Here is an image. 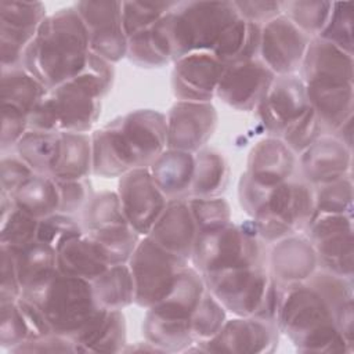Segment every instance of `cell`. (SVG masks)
Returning a JSON list of instances; mask_svg holds the SVG:
<instances>
[{
    "label": "cell",
    "mask_w": 354,
    "mask_h": 354,
    "mask_svg": "<svg viewBox=\"0 0 354 354\" xmlns=\"http://www.w3.org/2000/svg\"><path fill=\"white\" fill-rule=\"evenodd\" d=\"M115 79L113 64L90 53L84 71L48 90L29 116V129L54 133H88L101 113V100Z\"/></svg>",
    "instance_id": "1"
},
{
    "label": "cell",
    "mask_w": 354,
    "mask_h": 354,
    "mask_svg": "<svg viewBox=\"0 0 354 354\" xmlns=\"http://www.w3.org/2000/svg\"><path fill=\"white\" fill-rule=\"evenodd\" d=\"M90 53L88 33L79 12L73 6L65 7L41 22L22 66L51 90L80 75Z\"/></svg>",
    "instance_id": "2"
},
{
    "label": "cell",
    "mask_w": 354,
    "mask_h": 354,
    "mask_svg": "<svg viewBox=\"0 0 354 354\" xmlns=\"http://www.w3.org/2000/svg\"><path fill=\"white\" fill-rule=\"evenodd\" d=\"M238 17L232 1H178L149 28V36L158 53L174 62L191 53L212 51Z\"/></svg>",
    "instance_id": "3"
},
{
    "label": "cell",
    "mask_w": 354,
    "mask_h": 354,
    "mask_svg": "<svg viewBox=\"0 0 354 354\" xmlns=\"http://www.w3.org/2000/svg\"><path fill=\"white\" fill-rule=\"evenodd\" d=\"M278 286V285H277ZM277 326L299 353L350 354L351 350L339 332L335 314L325 297L308 282L281 288Z\"/></svg>",
    "instance_id": "4"
},
{
    "label": "cell",
    "mask_w": 354,
    "mask_h": 354,
    "mask_svg": "<svg viewBox=\"0 0 354 354\" xmlns=\"http://www.w3.org/2000/svg\"><path fill=\"white\" fill-rule=\"evenodd\" d=\"M202 277L206 289L227 313L275 322L279 290L267 266L217 271Z\"/></svg>",
    "instance_id": "5"
},
{
    "label": "cell",
    "mask_w": 354,
    "mask_h": 354,
    "mask_svg": "<svg viewBox=\"0 0 354 354\" xmlns=\"http://www.w3.org/2000/svg\"><path fill=\"white\" fill-rule=\"evenodd\" d=\"M267 248L252 220L245 224L232 221L212 230L199 232L194 245L191 264L202 274L217 271L267 266Z\"/></svg>",
    "instance_id": "6"
},
{
    "label": "cell",
    "mask_w": 354,
    "mask_h": 354,
    "mask_svg": "<svg viewBox=\"0 0 354 354\" xmlns=\"http://www.w3.org/2000/svg\"><path fill=\"white\" fill-rule=\"evenodd\" d=\"M44 314L54 333L73 336L100 308L90 281L57 272L47 283L22 293Z\"/></svg>",
    "instance_id": "7"
},
{
    "label": "cell",
    "mask_w": 354,
    "mask_h": 354,
    "mask_svg": "<svg viewBox=\"0 0 354 354\" xmlns=\"http://www.w3.org/2000/svg\"><path fill=\"white\" fill-rule=\"evenodd\" d=\"M314 217V187L290 178L270 189L264 209L250 220L259 238L274 243L292 234L304 232Z\"/></svg>",
    "instance_id": "8"
},
{
    "label": "cell",
    "mask_w": 354,
    "mask_h": 354,
    "mask_svg": "<svg viewBox=\"0 0 354 354\" xmlns=\"http://www.w3.org/2000/svg\"><path fill=\"white\" fill-rule=\"evenodd\" d=\"M127 264L136 288L134 304L147 310L169 295L178 272L189 261L162 249L151 238L142 236Z\"/></svg>",
    "instance_id": "9"
},
{
    "label": "cell",
    "mask_w": 354,
    "mask_h": 354,
    "mask_svg": "<svg viewBox=\"0 0 354 354\" xmlns=\"http://www.w3.org/2000/svg\"><path fill=\"white\" fill-rule=\"evenodd\" d=\"M311 242L318 268L353 278L354 275V228L353 216H317L304 231Z\"/></svg>",
    "instance_id": "10"
},
{
    "label": "cell",
    "mask_w": 354,
    "mask_h": 354,
    "mask_svg": "<svg viewBox=\"0 0 354 354\" xmlns=\"http://www.w3.org/2000/svg\"><path fill=\"white\" fill-rule=\"evenodd\" d=\"M278 339L279 329L275 322L254 317H234L227 318L216 336L206 342H195L185 353H272L278 346Z\"/></svg>",
    "instance_id": "11"
},
{
    "label": "cell",
    "mask_w": 354,
    "mask_h": 354,
    "mask_svg": "<svg viewBox=\"0 0 354 354\" xmlns=\"http://www.w3.org/2000/svg\"><path fill=\"white\" fill-rule=\"evenodd\" d=\"M79 12L90 41L91 53L116 64L127 55V36L122 22V1H79Z\"/></svg>",
    "instance_id": "12"
},
{
    "label": "cell",
    "mask_w": 354,
    "mask_h": 354,
    "mask_svg": "<svg viewBox=\"0 0 354 354\" xmlns=\"http://www.w3.org/2000/svg\"><path fill=\"white\" fill-rule=\"evenodd\" d=\"M127 224L147 236L163 213L167 198L158 188L148 169H136L119 178L116 189Z\"/></svg>",
    "instance_id": "13"
},
{
    "label": "cell",
    "mask_w": 354,
    "mask_h": 354,
    "mask_svg": "<svg viewBox=\"0 0 354 354\" xmlns=\"http://www.w3.org/2000/svg\"><path fill=\"white\" fill-rule=\"evenodd\" d=\"M311 37L285 15L261 26L259 58L275 76L297 75Z\"/></svg>",
    "instance_id": "14"
},
{
    "label": "cell",
    "mask_w": 354,
    "mask_h": 354,
    "mask_svg": "<svg viewBox=\"0 0 354 354\" xmlns=\"http://www.w3.org/2000/svg\"><path fill=\"white\" fill-rule=\"evenodd\" d=\"M167 148L196 153L217 129L218 113L212 102L176 101L166 115Z\"/></svg>",
    "instance_id": "15"
},
{
    "label": "cell",
    "mask_w": 354,
    "mask_h": 354,
    "mask_svg": "<svg viewBox=\"0 0 354 354\" xmlns=\"http://www.w3.org/2000/svg\"><path fill=\"white\" fill-rule=\"evenodd\" d=\"M274 77L260 58L228 64L221 73L216 97L236 111H256Z\"/></svg>",
    "instance_id": "16"
},
{
    "label": "cell",
    "mask_w": 354,
    "mask_h": 354,
    "mask_svg": "<svg viewBox=\"0 0 354 354\" xmlns=\"http://www.w3.org/2000/svg\"><path fill=\"white\" fill-rule=\"evenodd\" d=\"M171 91L177 101L212 102L224 64L210 51H196L173 62Z\"/></svg>",
    "instance_id": "17"
},
{
    "label": "cell",
    "mask_w": 354,
    "mask_h": 354,
    "mask_svg": "<svg viewBox=\"0 0 354 354\" xmlns=\"http://www.w3.org/2000/svg\"><path fill=\"white\" fill-rule=\"evenodd\" d=\"M137 169L149 165L167 148L166 115L155 109H136L115 119Z\"/></svg>",
    "instance_id": "18"
},
{
    "label": "cell",
    "mask_w": 354,
    "mask_h": 354,
    "mask_svg": "<svg viewBox=\"0 0 354 354\" xmlns=\"http://www.w3.org/2000/svg\"><path fill=\"white\" fill-rule=\"evenodd\" d=\"M307 108L308 101L303 80L299 75H285L274 77L256 111L267 133L279 138L283 129Z\"/></svg>",
    "instance_id": "19"
},
{
    "label": "cell",
    "mask_w": 354,
    "mask_h": 354,
    "mask_svg": "<svg viewBox=\"0 0 354 354\" xmlns=\"http://www.w3.org/2000/svg\"><path fill=\"white\" fill-rule=\"evenodd\" d=\"M297 75L304 86L354 84V59L335 44L313 37Z\"/></svg>",
    "instance_id": "20"
},
{
    "label": "cell",
    "mask_w": 354,
    "mask_h": 354,
    "mask_svg": "<svg viewBox=\"0 0 354 354\" xmlns=\"http://www.w3.org/2000/svg\"><path fill=\"white\" fill-rule=\"evenodd\" d=\"M267 267L275 283L285 288L306 282L318 270V261L311 242L299 232L272 243Z\"/></svg>",
    "instance_id": "21"
},
{
    "label": "cell",
    "mask_w": 354,
    "mask_h": 354,
    "mask_svg": "<svg viewBox=\"0 0 354 354\" xmlns=\"http://www.w3.org/2000/svg\"><path fill=\"white\" fill-rule=\"evenodd\" d=\"M353 149L332 134H322L301 155L299 167L303 181L318 187L351 174Z\"/></svg>",
    "instance_id": "22"
},
{
    "label": "cell",
    "mask_w": 354,
    "mask_h": 354,
    "mask_svg": "<svg viewBox=\"0 0 354 354\" xmlns=\"http://www.w3.org/2000/svg\"><path fill=\"white\" fill-rule=\"evenodd\" d=\"M147 236L162 249L191 261L198 228L187 199L167 201L163 213Z\"/></svg>",
    "instance_id": "23"
},
{
    "label": "cell",
    "mask_w": 354,
    "mask_h": 354,
    "mask_svg": "<svg viewBox=\"0 0 354 354\" xmlns=\"http://www.w3.org/2000/svg\"><path fill=\"white\" fill-rule=\"evenodd\" d=\"M297 155L278 137L257 141L248 155L246 174L257 184L272 188L292 178Z\"/></svg>",
    "instance_id": "24"
},
{
    "label": "cell",
    "mask_w": 354,
    "mask_h": 354,
    "mask_svg": "<svg viewBox=\"0 0 354 354\" xmlns=\"http://www.w3.org/2000/svg\"><path fill=\"white\" fill-rule=\"evenodd\" d=\"M71 339L76 353H123L127 344L124 314L100 307Z\"/></svg>",
    "instance_id": "25"
},
{
    "label": "cell",
    "mask_w": 354,
    "mask_h": 354,
    "mask_svg": "<svg viewBox=\"0 0 354 354\" xmlns=\"http://www.w3.org/2000/svg\"><path fill=\"white\" fill-rule=\"evenodd\" d=\"M91 166L93 174L104 178L122 177L136 170L133 155L115 122H109L104 127L91 134Z\"/></svg>",
    "instance_id": "26"
},
{
    "label": "cell",
    "mask_w": 354,
    "mask_h": 354,
    "mask_svg": "<svg viewBox=\"0 0 354 354\" xmlns=\"http://www.w3.org/2000/svg\"><path fill=\"white\" fill-rule=\"evenodd\" d=\"M195 169V153L166 148L148 167L167 201L187 199Z\"/></svg>",
    "instance_id": "27"
},
{
    "label": "cell",
    "mask_w": 354,
    "mask_h": 354,
    "mask_svg": "<svg viewBox=\"0 0 354 354\" xmlns=\"http://www.w3.org/2000/svg\"><path fill=\"white\" fill-rule=\"evenodd\" d=\"M205 292L206 283L202 274L192 264H188L178 272L169 295L147 310L162 318L188 321Z\"/></svg>",
    "instance_id": "28"
},
{
    "label": "cell",
    "mask_w": 354,
    "mask_h": 354,
    "mask_svg": "<svg viewBox=\"0 0 354 354\" xmlns=\"http://www.w3.org/2000/svg\"><path fill=\"white\" fill-rule=\"evenodd\" d=\"M306 94L324 134H333L346 120L353 118L354 84L306 86Z\"/></svg>",
    "instance_id": "29"
},
{
    "label": "cell",
    "mask_w": 354,
    "mask_h": 354,
    "mask_svg": "<svg viewBox=\"0 0 354 354\" xmlns=\"http://www.w3.org/2000/svg\"><path fill=\"white\" fill-rule=\"evenodd\" d=\"M108 267L97 243L86 231L57 249V270L64 275L91 282Z\"/></svg>",
    "instance_id": "30"
},
{
    "label": "cell",
    "mask_w": 354,
    "mask_h": 354,
    "mask_svg": "<svg viewBox=\"0 0 354 354\" xmlns=\"http://www.w3.org/2000/svg\"><path fill=\"white\" fill-rule=\"evenodd\" d=\"M10 250L14 256L22 293L39 289L58 272L57 250L47 243L35 241L21 249Z\"/></svg>",
    "instance_id": "31"
},
{
    "label": "cell",
    "mask_w": 354,
    "mask_h": 354,
    "mask_svg": "<svg viewBox=\"0 0 354 354\" xmlns=\"http://www.w3.org/2000/svg\"><path fill=\"white\" fill-rule=\"evenodd\" d=\"M93 174L91 136L59 133V144L50 176L54 180H79Z\"/></svg>",
    "instance_id": "32"
},
{
    "label": "cell",
    "mask_w": 354,
    "mask_h": 354,
    "mask_svg": "<svg viewBox=\"0 0 354 354\" xmlns=\"http://www.w3.org/2000/svg\"><path fill=\"white\" fill-rule=\"evenodd\" d=\"M261 26L238 17L210 51L224 65L259 58Z\"/></svg>",
    "instance_id": "33"
},
{
    "label": "cell",
    "mask_w": 354,
    "mask_h": 354,
    "mask_svg": "<svg viewBox=\"0 0 354 354\" xmlns=\"http://www.w3.org/2000/svg\"><path fill=\"white\" fill-rule=\"evenodd\" d=\"M230 181V165L225 156L209 148L195 153L194 178L187 198L221 196Z\"/></svg>",
    "instance_id": "34"
},
{
    "label": "cell",
    "mask_w": 354,
    "mask_h": 354,
    "mask_svg": "<svg viewBox=\"0 0 354 354\" xmlns=\"http://www.w3.org/2000/svg\"><path fill=\"white\" fill-rule=\"evenodd\" d=\"M0 88L1 105H10L28 116L48 93L47 87L24 66L1 71Z\"/></svg>",
    "instance_id": "35"
},
{
    "label": "cell",
    "mask_w": 354,
    "mask_h": 354,
    "mask_svg": "<svg viewBox=\"0 0 354 354\" xmlns=\"http://www.w3.org/2000/svg\"><path fill=\"white\" fill-rule=\"evenodd\" d=\"M94 299L98 307L120 310L134 304L136 288L129 264L109 266L100 277L91 281Z\"/></svg>",
    "instance_id": "36"
},
{
    "label": "cell",
    "mask_w": 354,
    "mask_h": 354,
    "mask_svg": "<svg viewBox=\"0 0 354 354\" xmlns=\"http://www.w3.org/2000/svg\"><path fill=\"white\" fill-rule=\"evenodd\" d=\"M15 207L33 218H44L59 209L57 183L51 176L32 174L12 195Z\"/></svg>",
    "instance_id": "37"
},
{
    "label": "cell",
    "mask_w": 354,
    "mask_h": 354,
    "mask_svg": "<svg viewBox=\"0 0 354 354\" xmlns=\"http://www.w3.org/2000/svg\"><path fill=\"white\" fill-rule=\"evenodd\" d=\"M142 333L144 339L160 348L162 353H185V350L195 343L189 326V319H167L155 315L148 310L142 324Z\"/></svg>",
    "instance_id": "38"
},
{
    "label": "cell",
    "mask_w": 354,
    "mask_h": 354,
    "mask_svg": "<svg viewBox=\"0 0 354 354\" xmlns=\"http://www.w3.org/2000/svg\"><path fill=\"white\" fill-rule=\"evenodd\" d=\"M59 133L29 129L14 148L17 153L36 174L50 176L57 156Z\"/></svg>",
    "instance_id": "39"
},
{
    "label": "cell",
    "mask_w": 354,
    "mask_h": 354,
    "mask_svg": "<svg viewBox=\"0 0 354 354\" xmlns=\"http://www.w3.org/2000/svg\"><path fill=\"white\" fill-rule=\"evenodd\" d=\"M86 232L94 239L108 266L127 264L142 238L129 224Z\"/></svg>",
    "instance_id": "40"
},
{
    "label": "cell",
    "mask_w": 354,
    "mask_h": 354,
    "mask_svg": "<svg viewBox=\"0 0 354 354\" xmlns=\"http://www.w3.org/2000/svg\"><path fill=\"white\" fill-rule=\"evenodd\" d=\"M333 1L299 0L282 1V15L292 21L307 36L317 37L328 24Z\"/></svg>",
    "instance_id": "41"
},
{
    "label": "cell",
    "mask_w": 354,
    "mask_h": 354,
    "mask_svg": "<svg viewBox=\"0 0 354 354\" xmlns=\"http://www.w3.org/2000/svg\"><path fill=\"white\" fill-rule=\"evenodd\" d=\"M120 224H127V221L116 191H102L93 195L83 209L84 231H95Z\"/></svg>",
    "instance_id": "42"
},
{
    "label": "cell",
    "mask_w": 354,
    "mask_h": 354,
    "mask_svg": "<svg viewBox=\"0 0 354 354\" xmlns=\"http://www.w3.org/2000/svg\"><path fill=\"white\" fill-rule=\"evenodd\" d=\"M315 217L325 214L353 216V178L351 174L339 180L314 187Z\"/></svg>",
    "instance_id": "43"
},
{
    "label": "cell",
    "mask_w": 354,
    "mask_h": 354,
    "mask_svg": "<svg viewBox=\"0 0 354 354\" xmlns=\"http://www.w3.org/2000/svg\"><path fill=\"white\" fill-rule=\"evenodd\" d=\"M46 18V6L40 1H0V26L36 33Z\"/></svg>",
    "instance_id": "44"
},
{
    "label": "cell",
    "mask_w": 354,
    "mask_h": 354,
    "mask_svg": "<svg viewBox=\"0 0 354 354\" xmlns=\"http://www.w3.org/2000/svg\"><path fill=\"white\" fill-rule=\"evenodd\" d=\"M178 1H122V22L127 37L149 29Z\"/></svg>",
    "instance_id": "45"
},
{
    "label": "cell",
    "mask_w": 354,
    "mask_h": 354,
    "mask_svg": "<svg viewBox=\"0 0 354 354\" xmlns=\"http://www.w3.org/2000/svg\"><path fill=\"white\" fill-rule=\"evenodd\" d=\"M227 314L221 303L206 289L199 306L189 318L195 342H206L216 336L227 321Z\"/></svg>",
    "instance_id": "46"
},
{
    "label": "cell",
    "mask_w": 354,
    "mask_h": 354,
    "mask_svg": "<svg viewBox=\"0 0 354 354\" xmlns=\"http://www.w3.org/2000/svg\"><path fill=\"white\" fill-rule=\"evenodd\" d=\"M198 234L212 231L231 223V206L224 196L187 198Z\"/></svg>",
    "instance_id": "47"
},
{
    "label": "cell",
    "mask_w": 354,
    "mask_h": 354,
    "mask_svg": "<svg viewBox=\"0 0 354 354\" xmlns=\"http://www.w3.org/2000/svg\"><path fill=\"white\" fill-rule=\"evenodd\" d=\"M353 11L354 4L351 1H333L328 24L317 37L332 43L353 55Z\"/></svg>",
    "instance_id": "48"
},
{
    "label": "cell",
    "mask_w": 354,
    "mask_h": 354,
    "mask_svg": "<svg viewBox=\"0 0 354 354\" xmlns=\"http://www.w3.org/2000/svg\"><path fill=\"white\" fill-rule=\"evenodd\" d=\"M39 220L14 209L8 216L0 218V246L21 249L37 241Z\"/></svg>",
    "instance_id": "49"
},
{
    "label": "cell",
    "mask_w": 354,
    "mask_h": 354,
    "mask_svg": "<svg viewBox=\"0 0 354 354\" xmlns=\"http://www.w3.org/2000/svg\"><path fill=\"white\" fill-rule=\"evenodd\" d=\"M324 134L321 123L308 105V108L293 122H290L279 138L292 149L295 155H301L311 144H314Z\"/></svg>",
    "instance_id": "50"
},
{
    "label": "cell",
    "mask_w": 354,
    "mask_h": 354,
    "mask_svg": "<svg viewBox=\"0 0 354 354\" xmlns=\"http://www.w3.org/2000/svg\"><path fill=\"white\" fill-rule=\"evenodd\" d=\"M84 232V228L72 217V214L57 212L39 220L37 241L47 243L55 250L66 241Z\"/></svg>",
    "instance_id": "51"
},
{
    "label": "cell",
    "mask_w": 354,
    "mask_h": 354,
    "mask_svg": "<svg viewBox=\"0 0 354 354\" xmlns=\"http://www.w3.org/2000/svg\"><path fill=\"white\" fill-rule=\"evenodd\" d=\"M28 339H30V330L18 303H0V346L11 351Z\"/></svg>",
    "instance_id": "52"
},
{
    "label": "cell",
    "mask_w": 354,
    "mask_h": 354,
    "mask_svg": "<svg viewBox=\"0 0 354 354\" xmlns=\"http://www.w3.org/2000/svg\"><path fill=\"white\" fill-rule=\"evenodd\" d=\"M59 196L58 212L72 214L77 210H83L93 196L91 183L87 178L79 180H55Z\"/></svg>",
    "instance_id": "53"
},
{
    "label": "cell",
    "mask_w": 354,
    "mask_h": 354,
    "mask_svg": "<svg viewBox=\"0 0 354 354\" xmlns=\"http://www.w3.org/2000/svg\"><path fill=\"white\" fill-rule=\"evenodd\" d=\"M134 65L140 68H162L169 64L167 59H165L158 50L155 48L151 36L149 29L138 32L127 37V55Z\"/></svg>",
    "instance_id": "54"
},
{
    "label": "cell",
    "mask_w": 354,
    "mask_h": 354,
    "mask_svg": "<svg viewBox=\"0 0 354 354\" xmlns=\"http://www.w3.org/2000/svg\"><path fill=\"white\" fill-rule=\"evenodd\" d=\"M29 130V116L24 112L10 106L1 105V134L0 148L6 153L15 148L18 141Z\"/></svg>",
    "instance_id": "55"
},
{
    "label": "cell",
    "mask_w": 354,
    "mask_h": 354,
    "mask_svg": "<svg viewBox=\"0 0 354 354\" xmlns=\"http://www.w3.org/2000/svg\"><path fill=\"white\" fill-rule=\"evenodd\" d=\"M0 170V191L7 192L11 196L32 174H35L17 153H3Z\"/></svg>",
    "instance_id": "56"
},
{
    "label": "cell",
    "mask_w": 354,
    "mask_h": 354,
    "mask_svg": "<svg viewBox=\"0 0 354 354\" xmlns=\"http://www.w3.org/2000/svg\"><path fill=\"white\" fill-rule=\"evenodd\" d=\"M22 296V286L14 256L8 248L0 246V303L17 301Z\"/></svg>",
    "instance_id": "57"
},
{
    "label": "cell",
    "mask_w": 354,
    "mask_h": 354,
    "mask_svg": "<svg viewBox=\"0 0 354 354\" xmlns=\"http://www.w3.org/2000/svg\"><path fill=\"white\" fill-rule=\"evenodd\" d=\"M270 189L253 181L246 173H243L238 183V199L243 212L254 218L266 206Z\"/></svg>",
    "instance_id": "58"
},
{
    "label": "cell",
    "mask_w": 354,
    "mask_h": 354,
    "mask_svg": "<svg viewBox=\"0 0 354 354\" xmlns=\"http://www.w3.org/2000/svg\"><path fill=\"white\" fill-rule=\"evenodd\" d=\"M10 353H29V354H44V353H76V347L71 337L59 333H48L40 337H32L12 348Z\"/></svg>",
    "instance_id": "59"
},
{
    "label": "cell",
    "mask_w": 354,
    "mask_h": 354,
    "mask_svg": "<svg viewBox=\"0 0 354 354\" xmlns=\"http://www.w3.org/2000/svg\"><path fill=\"white\" fill-rule=\"evenodd\" d=\"M238 15L252 24L263 26L282 14V1H232Z\"/></svg>",
    "instance_id": "60"
},
{
    "label": "cell",
    "mask_w": 354,
    "mask_h": 354,
    "mask_svg": "<svg viewBox=\"0 0 354 354\" xmlns=\"http://www.w3.org/2000/svg\"><path fill=\"white\" fill-rule=\"evenodd\" d=\"M17 303H18L19 310H21V313L26 321V325L30 330V339L53 333V329H51L48 321L46 319L43 311L32 300H29L25 296H21L17 300Z\"/></svg>",
    "instance_id": "61"
},
{
    "label": "cell",
    "mask_w": 354,
    "mask_h": 354,
    "mask_svg": "<svg viewBox=\"0 0 354 354\" xmlns=\"http://www.w3.org/2000/svg\"><path fill=\"white\" fill-rule=\"evenodd\" d=\"M332 136L342 141L347 148L353 149V118L346 120Z\"/></svg>",
    "instance_id": "62"
}]
</instances>
